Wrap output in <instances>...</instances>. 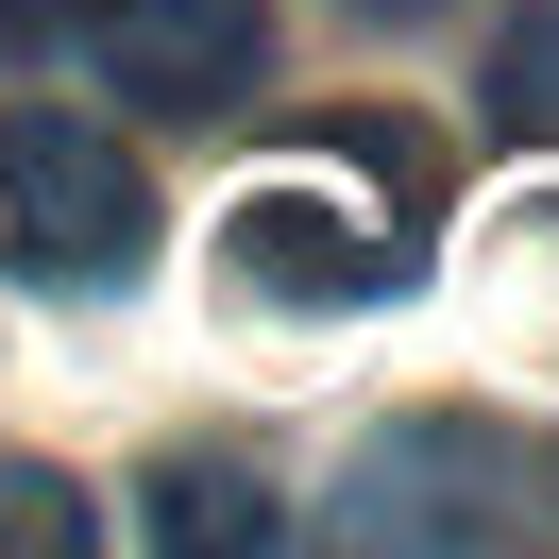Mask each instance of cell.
Returning a JSON list of instances; mask_svg holds the SVG:
<instances>
[{"label":"cell","mask_w":559,"mask_h":559,"mask_svg":"<svg viewBox=\"0 0 559 559\" xmlns=\"http://www.w3.org/2000/svg\"><path fill=\"white\" fill-rule=\"evenodd\" d=\"M509 475L525 457L491 441V424H390V441L356 457L340 525L356 543H509Z\"/></svg>","instance_id":"4"},{"label":"cell","mask_w":559,"mask_h":559,"mask_svg":"<svg viewBox=\"0 0 559 559\" xmlns=\"http://www.w3.org/2000/svg\"><path fill=\"white\" fill-rule=\"evenodd\" d=\"M491 136L559 153V0H509L491 17Z\"/></svg>","instance_id":"5"},{"label":"cell","mask_w":559,"mask_h":559,"mask_svg":"<svg viewBox=\"0 0 559 559\" xmlns=\"http://www.w3.org/2000/svg\"><path fill=\"white\" fill-rule=\"evenodd\" d=\"M221 254H238L272 306H407L424 254H441V153H424L407 119L288 136L272 170L221 204Z\"/></svg>","instance_id":"1"},{"label":"cell","mask_w":559,"mask_h":559,"mask_svg":"<svg viewBox=\"0 0 559 559\" xmlns=\"http://www.w3.org/2000/svg\"><path fill=\"white\" fill-rule=\"evenodd\" d=\"M0 221H17V272H35V288H85V306L153 272V170L103 136V119L0 103Z\"/></svg>","instance_id":"2"},{"label":"cell","mask_w":559,"mask_h":559,"mask_svg":"<svg viewBox=\"0 0 559 559\" xmlns=\"http://www.w3.org/2000/svg\"><path fill=\"white\" fill-rule=\"evenodd\" d=\"M69 17L85 0H0V51H69Z\"/></svg>","instance_id":"8"},{"label":"cell","mask_w":559,"mask_h":559,"mask_svg":"<svg viewBox=\"0 0 559 559\" xmlns=\"http://www.w3.org/2000/svg\"><path fill=\"white\" fill-rule=\"evenodd\" d=\"M153 543H272V509H254V475H153Z\"/></svg>","instance_id":"6"},{"label":"cell","mask_w":559,"mask_h":559,"mask_svg":"<svg viewBox=\"0 0 559 559\" xmlns=\"http://www.w3.org/2000/svg\"><path fill=\"white\" fill-rule=\"evenodd\" d=\"M0 559H85V491H69V475H17V457H0Z\"/></svg>","instance_id":"7"},{"label":"cell","mask_w":559,"mask_h":559,"mask_svg":"<svg viewBox=\"0 0 559 559\" xmlns=\"http://www.w3.org/2000/svg\"><path fill=\"white\" fill-rule=\"evenodd\" d=\"M85 35L153 119H238L272 69V0H85Z\"/></svg>","instance_id":"3"},{"label":"cell","mask_w":559,"mask_h":559,"mask_svg":"<svg viewBox=\"0 0 559 559\" xmlns=\"http://www.w3.org/2000/svg\"><path fill=\"white\" fill-rule=\"evenodd\" d=\"M356 17H424V0H356Z\"/></svg>","instance_id":"9"}]
</instances>
